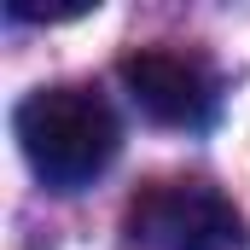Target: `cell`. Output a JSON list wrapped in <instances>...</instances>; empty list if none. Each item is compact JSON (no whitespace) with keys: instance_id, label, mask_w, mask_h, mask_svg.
<instances>
[{"instance_id":"7a4b0ae2","label":"cell","mask_w":250,"mask_h":250,"mask_svg":"<svg viewBox=\"0 0 250 250\" xmlns=\"http://www.w3.org/2000/svg\"><path fill=\"white\" fill-rule=\"evenodd\" d=\"M134 250H245V215L209 181H151L128 204Z\"/></svg>"},{"instance_id":"6da1fadb","label":"cell","mask_w":250,"mask_h":250,"mask_svg":"<svg viewBox=\"0 0 250 250\" xmlns=\"http://www.w3.org/2000/svg\"><path fill=\"white\" fill-rule=\"evenodd\" d=\"M12 134H18L29 169L59 192H76L93 175H105L117 146H123V123H117L111 99L99 87H82V82L23 93L12 111Z\"/></svg>"},{"instance_id":"3957f363","label":"cell","mask_w":250,"mask_h":250,"mask_svg":"<svg viewBox=\"0 0 250 250\" xmlns=\"http://www.w3.org/2000/svg\"><path fill=\"white\" fill-rule=\"evenodd\" d=\"M123 87L151 123L187 128V134L209 128L215 123V105H221L209 64L192 59V53H175V47H140V53H128L123 59Z\"/></svg>"}]
</instances>
